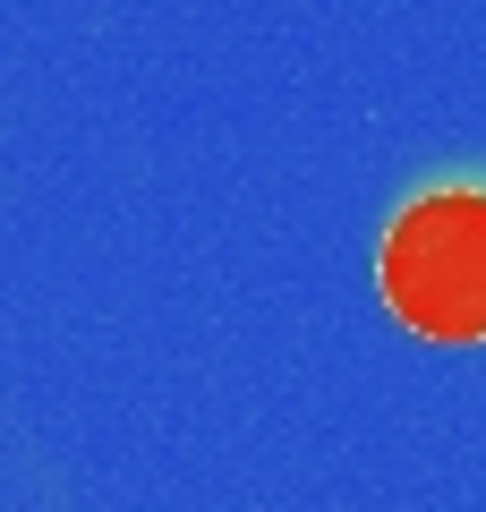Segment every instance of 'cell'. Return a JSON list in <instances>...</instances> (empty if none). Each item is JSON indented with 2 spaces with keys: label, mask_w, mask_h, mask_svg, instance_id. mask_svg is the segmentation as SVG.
Masks as SVG:
<instances>
[{
  "label": "cell",
  "mask_w": 486,
  "mask_h": 512,
  "mask_svg": "<svg viewBox=\"0 0 486 512\" xmlns=\"http://www.w3.org/2000/svg\"><path fill=\"white\" fill-rule=\"evenodd\" d=\"M384 308L418 342H486V188H444L393 214L376 256Z\"/></svg>",
  "instance_id": "1"
}]
</instances>
